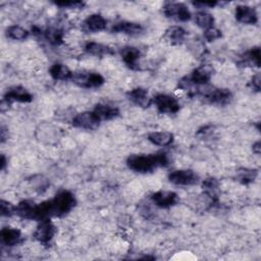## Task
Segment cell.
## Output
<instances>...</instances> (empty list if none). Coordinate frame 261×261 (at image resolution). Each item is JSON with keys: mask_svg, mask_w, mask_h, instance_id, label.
I'll list each match as a JSON object with an SVG mask.
<instances>
[{"mask_svg": "<svg viewBox=\"0 0 261 261\" xmlns=\"http://www.w3.org/2000/svg\"><path fill=\"white\" fill-rule=\"evenodd\" d=\"M75 204L76 200L73 194L69 191L63 190L55 195L54 198L44 201L36 206L35 220L41 221L52 216L61 217L71 211Z\"/></svg>", "mask_w": 261, "mask_h": 261, "instance_id": "cell-1", "label": "cell"}, {"mask_svg": "<svg viewBox=\"0 0 261 261\" xmlns=\"http://www.w3.org/2000/svg\"><path fill=\"white\" fill-rule=\"evenodd\" d=\"M169 159L166 153L159 152L155 154H134L127 157L126 165L129 169L140 173L153 171L157 167L168 165Z\"/></svg>", "mask_w": 261, "mask_h": 261, "instance_id": "cell-2", "label": "cell"}, {"mask_svg": "<svg viewBox=\"0 0 261 261\" xmlns=\"http://www.w3.org/2000/svg\"><path fill=\"white\" fill-rule=\"evenodd\" d=\"M212 72H213V68L210 65H201L195 70H193V72L189 76L182 77L179 81L178 86L184 90L189 89L195 85L205 86L210 81L213 74Z\"/></svg>", "mask_w": 261, "mask_h": 261, "instance_id": "cell-3", "label": "cell"}, {"mask_svg": "<svg viewBox=\"0 0 261 261\" xmlns=\"http://www.w3.org/2000/svg\"><path fill=\"white\" fill-rule=\"evenodd\" d=\"M198 90L197 95L210 104L225 105L231 100V93L227 89L208 87L205 85V87Z\"/></svg>", "mask_w": 261, "mask_h": 261, "instance_id": "cell-4", "label": "cell"}, {"mask_svg": "<svg viewBox=\"0 0 261 261\" xmlns=\"http://www.w3.org/2000/svg\"><path fill=\"white\" fill-rule=\"evenodd\" d=\"M71 81L77 86L86 89L99 88L105 82L104 77L100 73L90 72V71L73 72L71 76Z\"/></svg>", "mask_w": 261, "mask_h": 261, "instance_id": "cell-5", "label": "cell"}, {"mask_svg": "<svg viewBox=\"0 0 261 261\" xmlns=\"http://www.w3.org/2000/svg\"><path fill=\"white\" fill-rule=\"evenodd\" d=\"M153 103L155 104L158 112L163 114L176 113L180 107L178 101L174 97L166 94L156 95L153 99Z\"/></svg>", "mask_w": 261, "mask_h": 261, "instance_id": "cell-6", "label": "cell"}, {"mask_svg": "<svg viewBox=\"0 0 261 261\" xmlns=\"http://www.w3.org/2000/svg\"><path fill=\"white\" fill-rule=\"evenodd\" d=\"M100 122L101 119L94 111H84L72 118V125L84 129H96Z\"/></svg>", "mask_w": 261, "mask_h": 261, "instance_id": "cell-7", "label": "cell"}, {"mask_svg": "<svg viewBox=\"0 0 261 261\" xmlns=\"http://www.w3.org/2000/svg\"><path fill=\"white\" fill-rule=\"evenodd\" d=\"M163 13L166 17L179 21H187L191 18V12L184 3L168 2L163 6Z\"/></svg>", "mask_w": 261, "mask_h": 261, "instance_id": "cell-8", "label": "cell"}, {"mask_svg": "<svg viewBox=\"0 0 261 261\" xmlns=\"http://www.w3.org/2000/svg\"><path fill=\"white\" fill-rule=\"evenodd\" d=\"M168 179L176 186H192L198 182L199 176L191 169H177L168 174Z\"/></svg>", "mask_w": 261, "mask_h": 261, "instance_id": "cell-9", "label": "cell"}, {"mask_svg": "<svg viewBox=\"0 0 261 261\" xmlns=\"http://www.w3.org/2000/svg\"><path fill=\"white\" fill-rule=\"evenodd\" d=\"M56 232V228L54 224L51 222L49 218L43 219L40 221L38 224L35 232H34V238L41 244L43 245H48L51 240L53 239L54 234Z\"/></svg>", "mask_w": 261, "mask_h": 261, "instance_id": "cell-10", "label": "cell"}, {"mask_svg": "<svg viewBox=\"0 0 261 261\" xmlns=\"http://www.w3.org/2000/svg\"><path fill=\"white\" fill-rule=\"evenodd\" d=\"M152 202L160 208H169L174 206L178 202V196L174 192L159 191L151 196Z\"/></svg>", "mask_w": 261, "mask_h": 261, "instance_id": "cell-11", "label": "cell"}, {"mask_svg": "<svg viewBox=\"0 0 261 261\" xmlns=\"http://www.w3.org/2000/svg\"><path fill=\"white\" fill-rule=\"evenodd\" d=\"M33 100L32 94L25 90L23 87L20 86H15L7 90L3 97V101L6 103H11V102H21V103H29Z\"/></svg>", "mask_w": 261, "mask_h": 261, "instance_id": "cell-12", "label": "cell"}, {"mask_svg": "<svg viewBox=\"0 0 261 261\" xmlns=\"http://www.w3.org/2000/svg\"><path fill=\"white\" fill-rule=\"evenodd\" d=\"M126 97L134 104L142 107L148 108L153 103V99L149 96L148 91L144 88H135L126 93Z\"/></svg>", "mask_w": 261, "mask_h": 261, "instance_id": "cell-13", "label": "cell"}, {"mask_svg": "<svg viewBox=\"0 0 261 261\" xmlns=\"http://www.w3.org/2000/svg\"><path fill=\"white\" fill-rule=\"evenodd\" d=\"M234 15L238 21L245 24H255L258 21V15L254 7L248 5H238Z\"/></svg>", "mask_w": 261, "mask_h": 261, "instance_id": "cell-14", "label": "cell"}, {"mask_svg": "<svg viewBox=\"0 0 261 261\" xmlns=\"http://www.w3.org/2000/svg\"><path fill=\"white\" fill-rule=\"evenodd\" d=\"M106 24L107 21L101 14L94 13L83 21V30L88 33H98L105 30Z\"/></svg>", "mask_w": 261, "mask_h": 261, "instance_id": "cell-15", "label": "cell"}, {"mask_svg": "<svg viewBox=\"0 0 261 261\" xmlns=\"http://www.w3.org/2000/svg\"><path fill=\"white\" fill-rule=\"evenodd\" d=\"M121 58L123 62L132 69L138 68V60L141 57V51L137 47L126 46L120 51Z\"/></svg>", "mask_w": 261, "mask_h": 261, "instance_id": "cell-16", "label": "cell"}, {"mask_svg": "<svg viewBox=\"0 0 261 261\" xmlns=\"http://www.w3.org/2000/svg\"><path fill=\"white\" fill-rule=\"evenodd\" d=\"M112 33H123L126 35H139L143 32V27L140 23L132 21H119L112 25Z\"/></svg>", "mask_w": 261, "mask_h": 261, "instance_id": "cell-17", "label": "cell"}, {"mask_svg": "<svg viewBox=\"0 0 261 261\" xmlns=\"http://www.w3.org/2000/svg\"><path fill=\"white\" fill-rule=\"evenodd\" d=\"M21 232L14 227H3L1 229V242L3 245L12 247L20 243Z\"/></svg>", "mask_w": 261, "mask_h": 261, "instance_id": "cell-18", "label": "cell"}, {"mask_svg": "<svg viewBox=\"0 0 261 261\" xmlns=\"http://www.w3.org/2000/svg\"><path fill=\"white\" fill-rule=\"evenodd\" d=\"M36 205L31 200H22L15 206V214L21 218L34 220Z\"/></svg>", "mask_w": 261, "mask_h": 261, "instance_id": "cell-19", "label": "cell"}, {"mask_svg": "<svg viewBox=\"0 0 261 261\" xmlns=\"http://www.w3.org/2000/svg\"><path fill=\"white\" fill-rule=\"evenodd\" d=\"M93 111L98 115L101 120H110L112 118H115L119 114L118 108L105 103L97 104Z\"/></svg>", "mask_w": 261, "mask_h": 261, "instance_id": "cell-20", "label": "cell"}, {"mask_svg": "<svg viewBox=\"0 0 261 261\" xmlns=\"http://www.w3.org/2000/svg\"><path fill=\"white\" fill-rule=\"evenodd\" d=\"M85 51L91 55L102 57L105 55H113L114 51L107 45L97 43V42H88L85 45Z\"/></svg>", "mask_w": 261, "mask_h": 261, "instance_id": "cell-21", "label": "cell"}, {"mask_svg": "<svg viewBox=\"0 0 261 261\" xmlns=\"http://www.w3.org/2000/svg\"><path fill=\"white\" fill-rule=\"evenodd\" d=\"M187 35V32L178 25H172L165 31L164 39L172 45L180 44Z\"/></svg>", "mask_w": 261, "mask_h": 261, "instance_id": "cell-22", "label": "cell"}, {"mask_svg": "<svg viewBox=\"0 0 261 261\" xmlns=\"http://www.w3.org/2000/svg\"><path fill=\"white\" fill-rule=\"evenodd\" d=\"M49 73L52 76V79L56 81H65L71 80L73 72H71L66 65L62 63H55L50 67Z\"/></svg>", "mask_w": 261, "mask_h": 261, "instance_id": "cell-23", "label": "cell"}, {"mask_svg": "<svg viewBox=\"0 0 261 261\" xmlns=\"http://www.w3.org/2000/svg\"><path fill=\"white\" fill-rule=\"evenodd\" d=\"M148 140L156 146H168L173 141V135L169 132H153L148 135Z\"/></svg>", "mask_w": 261, "mask_h": 261, "instance_id": "cell-24", "label": "cell"}, {"mask_svg": "<svg viewBox=\"0 0 261 261\" xmlns=\"http://www.w3.org/2000/svg\"><path fill=\"white\" fill-rule=\"evenodd\" d=\"M242 63L259 67L261 64V54H260L259 47H254L250 49L247 53H245L242 59Z\"/></svg>", "mask_w": 261, "mask_h": 261, "instance_id": "cell-25", "label": "cell"}, {"mask_svg": "<svg viewBox=\"0 0 261 261\" xmlns=\"http://www.w3.org/2000/svg\"><path fill=\"white\" fill-rule=\"evenodd\" d=\"M203 190L205 191V194L211 199L212 202L217 201V194L216 191L218 190L219 187V182L216 178L214 177H208L206 179H204L203 184H202Z\"/></svg>", "mask_w": 261, "mask_h": 261, "instance_id": "cell-26", "label": "cell"}, {"mask_svg": "<svg viewBox=\"0 0 261 261\" xmlns=\"http://www.w3.org/2000/svg\"><path fill=\"white\" fill-rule=\"evenodd\" d=\"M195 21L198 27H200L204 30H208L210 28H213L214 18L210 13H207L205 11H200V12L196 13Z\"/></svg>", "mask_w": 261, "mask_h": 261, "instance_id": "cell-27", "label": "cell"}, {"mask_svg": "<svg viewBox=\"0 0 261 261\" xmlns=\"http://www.w3.org/2000/svg\"><path fill=\"white\" fill-rule=\"evenodd\" d=\"M29 34L30 33L27 30H24L23 28H21L19 25H16V24L15 25H10L6 30L7 37H9L12 40H16V41H22V40L27 39Z\"/></svg>", "mask_w": 261, "mask_h": 261, "instance_id": "cell-28", "label": "cell"}, {"mask_svg": "<svg viewBox=\"0 0 261 261\" xmlns=\"http://www.w3.org/2000/svg\"><path fill=\"white\" fill-rule=\"evenodd\" d=\"M44 35H45V38L48 40V42H50L53 45H59L62 43L63 33L60 29H57V28L47 29L44 32Z\"/></svg>", "mask_w": 261, "mask_h": 261, "instance_id": "cell-29", "label": "cell"}, {"mask_svg": "<svg viewBox=\"0 0 261 261\" xmlns=\"http://www.w3.org/2000/svg\"><path fill=\"white\" fill-rule=\"evenodd\" d=\"M257 174H258V171L256 169L241 168L237 173V177H238V180L241 181L242 184L248 185L255 180Z\"/></svg>", "mask_w": 261, "mask_h": 261, "instance_id": "cell-30", "label": "cell"}, {"mask_svg": "<svg viewBox=\"0 0 261 261\" xmlns=\"http://www.w3.org/2000/svg\"><path fill=\"white\" fill-rule=\"evenodd\" d=\"M54 4L62 8H70V9L83 8L85 6V2H82V1H56L54 2Z\"/></svg>", "mask_w": 261, "mask_h": 261, "instance_id": "cell-31", "label": "cell"}, {"mask_svg": "<svg viewBox=\"0 0 261 261\" xmlns=\"http://www.w3.org/2000/svg\"><path fill=\"white\" fill-rule=\"evenodd\" d=\"M1 206V215L2 216H11L13 214H15V206H13L10 202L5 201V200H1L0 203Z\"/></svg>", "mask_w": 261, "mask_h": 261, "instance_id": "cell-32", "label": "cell"}, {"mask_svg": "<svg viewBox=\"0 0 261 261\" xmlns=\"http://www.w3.org/2000/svg\"><path fill=\"white\" fill-rule=\"evenodd\" d=\"M220 37H221V32L215 28H210L208 30H205L204 32V38L209 42L215 41Z\"/></svg>", "mask_w": 261, "mask_h": 261, "instance_id": "cell-33", "label": "cell"}, {"mask_svg": "<svg viewBox=\"0 0 261 261\" xmlns=\"http://www.w3.org/2000/svg\"><path fill=\"white\" fill-rule=\"evenodd\" d=\"M251 84L252 87L256 90V91H260V85H261V79H260V73L257 72L256 74L253 75L252 80H251Z\"/></svg>", "mask_w": 261, "mask_h": 261, "instance_id": "cell-34", "label": "cell"}, {"mask_svg": "<svg viewBox=\"0 0 261 261\" xmlns=\"http://www.w3.org/2000/svg\"><path fill=\"white\" fill-rule=\"evenodd\" d=\"M219 2H216V1H213V2H193V5L194 6H208V7H214L216 5H218ZM200 7V8H201Z\"/></svg>", "mask_w": 261, "mask_h": 261, "instance_id": "cell-35", "label": "cell"}, {"mask_svg": "<svg viewBox=\"0 0 261 261\" xmlns=\"http://www.w3.org/2000/svg\"><path fill=\"white\" fill-rule=\"evenodd\" d=\"M253 152L255 153V154H257V155H259L260 154V152H261V143H260V141H258V142H256L255 144H253Z\"/></svg>", "mask_w": 261, "mask_h": 261, "instance_id": "cell-36", "label": "cell"}, {"mask_svg": "<svg viewBox=\"0 0 261 261\" xmlns=\"http://www.w3.org/2000/svg\"><path fill=\"white\" fill-rule=\"evenodd\" d=\"M6 166V158L4 155H1V170H4Z\"/></svg>", "mask_w": 261, "mask_h": 261, "instance_id": "cell-37", "label": "cell"}, {"mask_svg": "<svg viewBox=\"0 0 261 261\" xmlns=\"http://www.w3.org/2000/svg\"><path fill=\"white\" fill-rule=\"evenodd\" d=\"M5 139H6V137H5V128H4V126H2L1 127V142L3 143L5 141Z\"/></svg>", "mask_w": 261, "mask_h": 261, "instance_id": "cell-38", "label": "cell"}]
</instances>
